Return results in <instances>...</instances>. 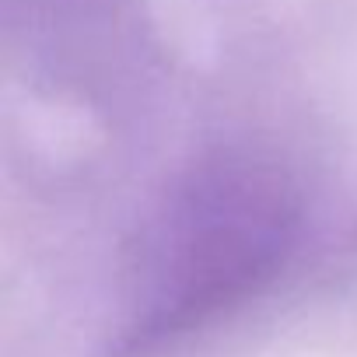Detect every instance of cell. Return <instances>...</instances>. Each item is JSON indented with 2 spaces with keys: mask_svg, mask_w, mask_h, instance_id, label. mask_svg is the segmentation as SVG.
<instances>
[{
  "mask_svg": "<svg viewBox=\"0 0 357 357\" xmlns=\"http://www.w3.org/2000/svg\"><path fill=\"white\" fill-rule=\"evenodd\" d=\"M308 238L301 178L263 151H218L161 193L126 259L105 357H168L270 294Z\"/></svg>",
  "mask_w": 357,
  "mask_h": 357,
  "instance_id": "cell-1",
  "label": "cell"
}]
</instances>
